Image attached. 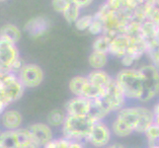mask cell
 <instances>
[{"mask_svg":"<svg viewBox=\"0 0 159 148\" xmlns=\"http://www.w3.org/2000/svg\"><path fill=\"white\" fill-rule=\"evenodd\" d=\"M115 117L129 127L134 133L144 134L154 123V113L141 105H127L115 114Z\"/></svg>","mask_w":159,"mask_h":148,"instance_id":"obj_1","label":"cell"},{"mask_svg":"<svg viewBox=\"0 0 159 148\" xmlns=\"http://www.w3.org/2000/svg\"><path fill=\"white\" fill-rule=\"evenodd\" d=\"M115 81L128 101L139 102L143 94V76L139 68H124L117 73Z\"/></svg>","mask_w":159,"mask_h":148,"instance_id":"obj_2","label":"cell"},{"mask_svg":"<svg viewBox=\"0 0 159 148\" xmlns=\"http://www.w3.org/2000/svg\"><path fill=\"white\" fill-rule=\"evenodd\" d=\"M95 123L91 116H67L61 128L62 136L70 141L85 143Z\"/></svg>","mask_w":159,"mask_h":148,"instance_id":"obj_3","label":"cell"},{"mask_svg":"<svg viewBox=\"0 0 159 148\" xmlns=\"http://www.w3.org/2000/svg\"><path fill=\"white\" fill-rule=\"evenodd\" d=\"M25 89L17 74L0 71V112L20 100L24 95Z\"/></svg>","mask_w":159,"mask_h":148,"instance_id":"obj_4","label":"cell"},{"mask_svg":"<svg viewBox=\"0 0 159 148\" xmlns=\"http://www.w3.org/2000/svg\"><path fill=\"white\" fill-rule=\"evenodd\" d=\"M143 76V94L139 103H149L159 96V68L154 64H146L139 68Z\"/></svg>","mask_w":159,"mask_h":148,"instance_id":"obj_5","label":"cell"},{"mask_svg":"<svg viewBox=\"0 0 159 148\" xmlns=\"http://www.w3.org/2000/svg\"><path fill=\"white\" fill-rule=\"evenodd\" d=\"M99 100L110 114H116L120 110H122L128 105V99L125 98L122 90L120 89V87L115 81V78L111 85L108 87L105 94L99 98Z\"/></svg>","mask_w":159,"mask_h":148,"instance_id":"obj_6","label":"cell"},{"mask_svg":"<svg viewBox=\"0 0 159 148\" xmlns=\"http://www.w3.org/2000/svg\"><path fill=\"white\" fill-rule=\"evenodd\" d=\"M17 75L26 89L39 87L45 78L42 67L35 63H25Z\"/></svg>","mask_w":159,"mask_h":148,"instance_id":"obj_7","label":"cell"},{"mask_svg":"<svg viewBox=\"0 0 159 148\" xmlns=\"http://www.w3.org/2000/svg\"><path fill=\"white\" fill-rule=\"evenodd\" d=\"M113 135L111 127H109L104 120L96 122L91 130L87 143L94 148H105L111 144Z\"/></svg>","mask_w":159,"mask_h":148,"instance_id":"obj_8","label":"cell"},{"mask_svg":"<svg viewBox=\"0 0 159 148\" xmlns=\"http://www.w3.org/2000/svg\"><path fill=\"white\" fill-rule=\"evenodd\" d=\"M20 58L16 43L0 39V69L1 71L11 72L13 65Z\"/></svg>","mask_w":159,"mask_h":148,"instance_id":"obj_9","label":"cell"},{"mask_svg":"<svg viewBox=\"0 0 159 148\" xmlns=\"http://www.w3.org/2000/svg\"><path fill=\"white\" fill-rule=\"evenodd\" d=\"M91 108L92 100L85 97L73 96L64 105L67 116H89Z\"/></svg>","mask_w":159,"mask_h":148,"instance_id":"obj_10","label":"cell"},{"mask_svg":"<svg viewBox=\"0 0 159 148\" xmlns=\"http://www.w3.org/2000/svg\"><path fill=\"white\" fill-rule=\"evenodd\" d=\"M34 139L43 148L54 138L52 128L47 123H34L27 127Z\"/></svg>","mask_w":159,"mask_h":148,"instance_id":"obj_11","label":"cell"},{"mask_svg":"<svg viewBox=\"0 0 159 148\" xmlns=\"http://www.w3.org/2000/svg\"><path fill=\"white\" fill-rule=\"evenodd\" d=\"M23 116L15 109H6L1 112V125L5 130H18L22 128Z\"/></svg>","mask_w":159,"mask_h":148,"instance_id":"obj_12","label":"cell"},{"mask_svg":"<svg viewBox=\"0 0 159 148\" xmlns=\"http://www.w3.org/2000/svg\"><path fill=\"white\" fill-rule=\"evenodd\" d=\"M50 23L43 17H35L30 19L24 26V31L28 33V35L32 38H38L45 35L48 30Z\"/></svg>","mask_w":159,"mask_h":148,"instance_id":"obj_13","label":"cell"},{"mask_svg":"<svg viewBox=\"0 0 159 148\" xmlns=\"http://www.w3.org/2000/svg\"><path fill=\"white\" fill-rule=\"evenodd\" d=\"M129 43H130L129 37L127 34H120L112 40L109 53L111 56H116L120 59L127 54L128 49L129 47Z\"/></svg>","mask_w":159,"mask_h":148,"instance_id":"obj_14","label":"cell"},{"mask_svg":"<svg viewBox=\"0 0 159 148\" xmlns=\"http://www.w3.org/2000/svg\"><path fill=\"white\" fill-rule=\"evenodd\" d=\"M86 76L92 85H94L95 87H97V88H99L104 92H106L108 87L114 81V78L112 76L103 69L92 70Z\"/></svg>","mask_w":159,"mask_h":148,"instance_id":"obj_15","label":"cell"},{"mask_svg":"<svg viewBox=\"0 0 159 148\" xmlns=\"http://www.w3.org/2000/svg\"><path fill=\"white\" fill-rule=\"evenodd\" d=\"M88 83L89 80L87 78V76L77 75L70 79L68 83V89L73 96L84 97Z\"/></svg>","mask_w":159,"mask_h":148,"instance_id":"obj_16","label":"cell"},{"mask_svg":"<svg viewBox=\"0 0 159 148\" xmlns=\"http://www.w3.org/2000/svg\"><path fill=\"white\" fill-rule=\"evenodd\" d=\"M0 148H20V139L17 130L3 129L1 131Z\"/></svg>","mask_w":159,"mask_h":148,"instance_id":"obj_17","label":"cell"},{"mask_svg":"<svg viewBox=\"0 0 159 148\" xmlns=\"http://www.w3.org/2000/svg\"><path fill=\"white\" fill-rule=\"evenodd\" d=\"M22 37V33L17 26L13 24H5L2 26L0 32V39L7 42L17 43Z\"/></svg>","mask_w":159,"mask_h":148,"instance_id":"obj_18","label":"cell"},{"mask_svg":"<svg viewBox=\"0 0 159 148\" xmlns=\"http://www.w3.org/2000/svg\"><path fill=\"white\" fill-rule=\"evenodd\" d=\"M67 118V114L64 109H53L48 114L47 123L52 128H62V125Z\"/></svg>","mask_w":159,"mask_h":148,"instance_id":"obj_19","label":"cell"},{"mask_svg":"<svg viewBox=\"0 0 159 148\" xmlns=\"http://www.w3.org/2000/svg\"><path fill=\"white\" fill-rule=\"evenodd\" d=\"M110 127H111L113 134L119 138L129 137V136L134 133L133 129H131L129 127H128L125 123H123L120 119H117L116 117H114Z\"/></svg>","mask_w":159,"mask_h":148,"instance_id":"obj_20","label":"cell"},{"mask_svg":"<svg viewBox=\"0 0 159 148\" xmlns=\"http://www.w3.org/2000/svg\"><path fill=\"white\" fill-rule=\"evenodd\" d=\"M108 62V53L92 51L88 57L89 66L93 70H100L106 66Z\"/></svg>","mask_w":159,"mask_h":148,"instance_id":"obj_21","label":"cell"},{"mask_svg":"<svg viewBox=\"0 0 159 148\" xmlns=\"http://www.w3.org/2000/svg\"><path fill=\"white\" fill-rule=\"evenodd\" d=\"M18 135L20 139V148H43L34 139L28 128H22L18 129Z\"/></svg>","mask_w":159,"mask_h":148,"instance_id":"obj_22","label":"cell"},{"mask_svg":"<svg viewBox=\"0 0 159 148\" xmlns=\"http://www.w3.org/2000/svg\"><path fill=\"white\" fill-rule=\"evenodd\" d=\"M144 135L147 140V148H159V127L153 123Z\"/></svg>","mask_w":159,"mask_h":148,"instance_id":"obj_23","label":"cell"},{"mask_svg":"<svg viewBox=\"0 0 159 148\" xmlns=\"http://www.w3.org/2000/svg\"><path fill=\"white\" fill-rule=\"evenodd\" d=\"M157 27L158 25L153 23L150 20H146L141 24V35L146 42L155 39Z\"/></svg>","mask_w":159,"mask_h":148,"instance_id":"obj_24","label":"cell"},{"mask_svg":"<svg viewBox=\"0 0 159 148\" xmlns=\"http://www.w3.org/2000/svg\"><path fill=\"white\" fill-rule=\"evenodd\" d=\"M111 42H112V39H110L106 35H100V36H98V38L94 41V43H93L92 48H93V51H96V52L109 53Z\"/></svg>","mask_w":159,"mask_h":148,"instance_id":"obj_25","label":"cell"},{"mask_svg":"<svg viewBox=\"0 0 159 148\" xmlns=\"http://www.w3.org/2000/svg\"><path fill=\"white\" fill-rule=\"evenodd\" d=\"M80 7L75 3H72L70 6L62 13L64 19L66 20L67 23L69 24H75V22L79 19L80 14Z\"/></svg>","mask_w":159,"mask_h":148,"instance_id":"obj_26","label":"cell"},{"mask_svg":"<svg viewBox=\"0 0 159 148\" xmlns=\"http://www.w3.org/2000/svg\"><path fill=\"white\" fill-rule=\"evenodd\" d=\"M104 30H105L104 21L101 18L98 17V16L94 15V19H93L92 23L88 29L89 33H91V34L94 36H100V35H103Z\"/></svg>","mask_w":159,"mask_h":148,"instance_id":"obj_27","label":"cell"},{"mask_svg":"<svg viewBox=\"0 0 159 148\" xmlns=\"http://www.w3.org/2000/svg\"><path fill=\"white\" fill-rule=\"evenodd\" d=\"M93 19H94V16L92 15H84V16H80L79 19L75 22V28L78 31H86L89 29V27L92 23Z\"/></svg>","mask_w":159,"mask_h":148,"instance_id":"obj_28","label":"cell"},{"mask_svg":"<svg viewBox=\"0 0 159 148\" xmlns=\"http://www.w3.org/2000/svg\"><path fill=\"white\" fill-rule=\"evenodd\" d=\"M43 148H70V140L66 139L63 136H60L57 138L54 137Z\"/></svg>","mask_w":159,"mask_h":148,"instance_id":"obj_29","label":"cell"},{"mask_svg":"<svg viewBox=\"0 0 159 148\" xmlns=\"http://www.w3.org/2000/svg\"><path fill=\"white\" fill-rule=\"evenodd\" d=\"M72 3H74V0H52V6L54 11L62 14Z\"/></svg>","mask_w":159,"mask_h":148,"instance_id":"obj_30","label":"cell"},{"mask_svg":"<svg viewBox=\"0 0 159 148\" xmlns=\"http://www.w3.org/2000/svg\"><path fill=\"white\" fill-rule=\"evenodd\" d=\"M147 20H150L151 22L159 26V7L150 5L148 15H147Z\"/></svg>","mask_w":159,"mask_h":148,"instance_id":"obj_31","label":"cell"},{"mask_svg":"<svg viewBox=\"0 0 159 148\" xmlns=\"http://www.w3.org/2000/svg\"><path fill=\"white\" fill-rule=\"evenodd\" d=\"M135 61H136L135 57H134L133 56H129V54H125V56L120 58V63L123 64V66L125 68H130Z\"/></svg>","mask_w":159,"mask_h":148,"instance_id":"obj_32","label":"cell"},{"mask_svg":"<svg viewBox=\"0 0 159 148\" xmlns=\"http://www.w3.org/2000/svg\"><path fill=\"white\" fill-rule=\"evenodd\" d=\"M92 2H93V0H74V3L76 5H78L80 8L88 7Z\"/></svg>","mask_w":159,"mask_h":148,"instance_id":"obj_33","label":"cell"},{"mask_svg":"<svg viewBox=\"0 0 159 148\" xmlns=\"http://www.w3.org/2000/svg\"><path fill=\"white\" fill-rule=\"evenodd\" d=\"M105 148H127V147H125V145H123L122 143H119V142H114V143L109 144Z\"/></svg>","mask_w":159,"mask_h":148,"instance_id":"obj_34","label":"cell"},{"mask_svg":"<svg viewBox=\"0 0 159 148\" xmlns=\"http://www.w3.org/2000/svg\"><path fill=\"white\" fill-rule=\"evenodd\" d=\"M154 124L159 127V116H154Z\"/></svg>","mask_w":159,"mask_h":148,"instance_id":"obj_35","label":"cell"},{"mask_svg":"<svg viewBox=\"0 0 159 148\" xmlns=\"http://www.w3.org/2000/svg\"><path fill=\"white\" fill-rule=\"evenodd\" d=\"M155 39L159 42V26L157 27V31H156V36H155Z\"/></svg>","mask_w":159,"mask_h":148,"instance_id":"obj_36","label":"cell"},{"mask_svg":"<svg viewBox=\"0 0 159 148\" xmlns=\"http://www.w3.org/2000/svg\"><path fill=\"white\" fill-rule=\"evenodd\" d=\"M155 66H157V67L159 68V58H158V61H157V63H156V65H155Z\"/></svg>","mask_w":159,"mask_h":148,"instance_id":"obj_37","label":"cell"},{"mask_svg":"<svg viewBox=\"0 0 159 148\" xmlns=\"http://www.w3.org/2000/svg\"><path fill=\"white\" fill-rule=\"evenodd\" d=\"M4 1H6V0H1V2H4Z\"/></svg>","mask_w":159,"mask_h":148,"instance_id":"obj_38","label":"cell"}]
</instances>
